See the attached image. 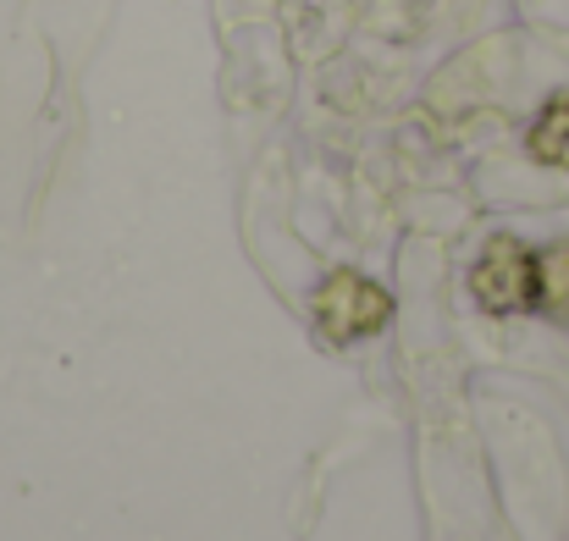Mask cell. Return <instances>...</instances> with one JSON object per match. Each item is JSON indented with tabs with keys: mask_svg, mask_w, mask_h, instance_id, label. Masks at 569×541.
I'll use <instances>...</instances> for the list:
<instances>
[{
	"mask_svg": "<svg viewBox=\"0 0 569 541\" xmlns=\"http://www.w3.org/2000/svg\"><path fill=\"white\" fill-rule=\"evenodd\" d=\"M470 293L487 304V310H526L537 299V254L520 243V238H492L470 271Z\"/></svg>",
	"mask_w": 569,
	"mask_h": 541,
	"instance_id": "obj_2",
	"label": "cell"
},
{
	"mask_svg": "<svg viewBox=\"0 0 569 541\" xmlns=\"http://www.w3.org/2000/svg\"><path fill=\"white\" fill-rule=\"evenodd\" d=\"M526 150H531L537 167L569 172V94H553V100L537 111V122H531V133H526Z\"/></svg>",
	"mask_w": 569,
	"mask_h": 541,
	"instance_id": "obj_3",
	"label": "cell"
},
{
	"mask_svg": "<svg viewBox=\"0 0 569 541\" xmlns=\"http://www.w3.org/2000/svg\"><path fill=\"white\" fill-rule=\"evenodd\" d=\"M392 315V299L381 293L371 277L360 271H332L321 288H316V321L332 343H355V338H371L387 327Z\"/></svg>",
	"mask_w": 569,
	"mask_h": 541,
	"instance_id": "obj_1",
	"label": "cell"
},
{
	"mask_svg": "<svg viewBox=\"0 0 569 541\" xmlns=\"http://www.w3.org/2000/svg\"><path fill=\"white\" fill-rule=\"evenodd\" d=\"M537 299H542V310L569 315V243L537 254Z\"/></svg>",
	"mask_w": 569,
	"mask_h": 541,
	"instance_id": "obj_4",
	"label": "cell"
}]
</instances>
